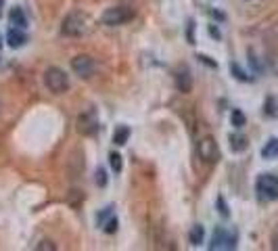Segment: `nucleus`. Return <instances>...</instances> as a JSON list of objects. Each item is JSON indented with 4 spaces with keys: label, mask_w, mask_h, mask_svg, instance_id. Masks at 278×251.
<instances>
[{
    "label": "nucleus",
    "mask_w": 278,
    "mask_h": 251,
    "mask_svg": "<svg viewBox=\"0 0 278 251\" xmlns=\"http://www.w3.org/2000/svg\"><path fill=\"white\" fill-rule=\"evenodd\" d=\"M61 32L69 38L82 36V34L88 32V17L82 11H71L69 15H65L63 23H61Z\"/></svg>",
    "instance_id": "nucleus-1"
},
{
    "label": "nucleus",
    "mask_w": 278,
    "mask_h": 251,
    "mask_svg": "<svg viewBox=\"0 0 278 251\" xmlns=\"http://www.w3.org/2000/svg\"><path fill=\"white\" fill-rule=\"evenodd\" d=\"M44 82L51 92L54 94H63L65 90L69 88V80H67V73L59 67H48L44 72Z\"/></svg>",
    "instance_id": "nucleus-2"
},
{
    "label": "nucleus",
    "mask_w": 278,
    "mask_h": 251,
    "mask_svg": "<svg viewBox=\"0 0 278 251\" xmlns=\"http://www.w3.org/2000/svg\"><path fill=\"white\" fill-rule=\"evenodd\" d=\"M134 17V9L132 6H111V9H107L105 13H103L101 21L105 25H122V23H128V21Z\"/></svg>",
    "instance_id": "nucleus-3"
},
{
    "label": "nucleus",
    "mask_w": 278,
    "mask_h": 251,
    "mask_svg": "<svg viewBox=\"0 0 278 251\" xmlns=\"http://www.w3.org/2000/svg\"><path fill=\"white\" fill-rule=\"evenodd\" d=\"M257 193L266 201H276L278 199V176H274V174H261L257 178Z\"/></svg>",
    "instance_id": "nucleus-4"
},
{
    "label": "nucleus",
    "mask_w": 278,
    "mask_h": 251,
    "mask_svg": "<svg viewBox=\"0 0 278 251\" xmlns=\"http://www.w3.org/2000/svg\"><path fill=\"white\" fill-rule=\"evenodd\" d=\"M236 247V234L230 233L226 228H218L211 236V243H209V249L211 251H228V249H234Z\"/></svg>",
    "instance_id": "nucleus-5"
},
{
    "label": "nucleus",
    "mask_w": 278,
    "mask_h": 251,
    "mask_svg": "<svg viewBox=\"0 0 278 251\" xmlns=\"http://www.w3.org/2000/svg\"><path fill=\"white\" fill-rule=\"evenodd\" d=\"M71 69L75 75H80V78H90V75L94 73V59L88 57V54H78L73 61H71Z\"/></svg>",
    "instance_id": "nucleus-6"
},
{
    "label": "nucleus",
    "mask_w": 278,
    "mask_h": 251,
    "mask_svg": "<svg viewBox=\"0 0 278 251\" xmlns=\"http://www.w3.org/2000/svg\"><path fill=\"white\" fill-rule=\"evenodd\" d=\"M199 157L203 161H215L218 159V143L211 136H205L199 141Z\"/></svg>",
    "instance_id": "nucleus-7"
},
{
    "label": "nucleus",
    "mask_w": 278,
    "mask_h": 251,
    "mask_svg": "<svg viewBox=\"0 0 278 251\" xmlns=\"http://www.w3.org/2000/svg\"><path fill=\"white\" fill-rule=\"evenodd\" d=\"M99 130V120H96L94 111H88V113H82L78 117V132L80 134H94Z\"/></svg>",
    "instance_id": "nucleus-8"
},
{
    "label": "nucleus",
    "mask_w": 278,
    "mask_h": 251,
    "mask_svg": "<svg viewBox=\"0 0 278 251\" xmlns=\"http://www.w3.org/2000/svg\"><path fill=\"white\" fill-rule=\"evenodd\" d=\"M176 88L180 92H191L192 90V75L186 67H180L176 72Z\"/></svg>",
    "instance_id": "nucleus-9"
},
{
    "label": "nucleus",
    "mask_w": 278,
    "mask_h": 251,
    "mask_svg": "<svg viewBox=\"0 0 278 251\" xmlns=\"http://www.w3.org/2000/svg\"><path fill=\"white\" fill-rule=\"evenodd\" d=\"M6 42H9L11 48H21L27 42V36L23 34V30H19V27H11L9 34H6Z\"/></svg>",
    "instance_id": "nucleus-10"
},
{
    "label": "nucleus",
    "mask_w": 278,
    "mask_h": 251,
    "mask_svg": "<svg viewBox=\"0 0 278 251\" xmlns=\"http://www.w3.org/2000/svg\"><path fill=\"white\" fill-rule=\"evenodd\" d=\"M9 21H11V25L19 27V30H25L27 27V17H25L21 6H13L11 13H9Z\"/></svg>",
    "instance_id": "nucleus-11"
},
{
    "label": "nucleus",
    "mask_w": 278,
    "mask_h": 251,
    "mask_svg": "<svg viewBox=\"0 0 278 251\" xmlns=\"http://www.w3.org/2000/svg\"><path fill=\"white\" fill-rule=\"evenodd\" d=\"M261 157H263V159H274V157H278V138L268 141V144L261 149Z\"/></svg>",
    "instance_id": "nucleus-12"
},
{
    "label": "nucleus",
    "mask_w": 278,
    "mask_h": 251,
    "mask_svg": "<svg viewBox=\"0 0 278 251\" xmlns=\"http://www.w3.org/2000/svg\"><path fill=\"white\" fill-rule=\"evenodd\" d=\"M128 138H130V128H126V126H122V128H117L113 132V143L117 146H123L128 143Z\"/></svg>",
    "instance_id": "nucleus-13"
},
{
    "label": "nucleus",
    "mask_w": 278,
    "mask_h": 251,
    "mask_svg": "<svg viewBox=\"0 0 278 251\" xmlns=\"http://www.w3.org/2000/svg\"><path fill=\"white\" fill-rule=\"evenodd\" d=\"M230 149H232L234 153L245 151V149H247V138L243 136V134H232V136H230Z\"/></svg>",
    "instance_id": "nucleus-14"
},
{
    "label": "nucleus",
    "mask_w": 278,
    "mask_h": 251,
    "mask_svg": "<svg viewBox=\"0 0 278 251\" xmlns=\"http://www.w3.org/2000/svg\"><path fill=\"white\" fill-rule=\"evenodd\" d=\"M203 234H205V230H203V226H201V224L192 226L191 234H189V241H191V245H199V243H203Z\"/></svg>",
    "instance_id": "nucleus-15"
},
{
    "label": "nucleus",
    "mask_w": 278,
    "mask_h": 251,
    "mask_svg": "<svg viewBox=\"0 0 278 251\" xmlns=\"http://www.w3.org/2000/svg\"><path fill=\"white\" fill-rule=\"evenodd\" d=\"M82 201H84V193L75 191V188H73V191L67 195V203L71 205L73 209H75V207H80V205H82Z\"/></svg>",
    "instance_id": "nucleus-16"
},
{
    "label": "nucleus",
    "mask_w": 278,
    "mask_h": 251,
    "mask_svg": "<svg viewBox=\"0 0 278 251\" xmlns=\"http://www.w3.org/2000/svg\"><path fill=\"white\" fill-rule=\"evenodd\" d=\"M230 122H232L234 128H243V126L247 124V117H245V113H243L241 109H234L232 115H230Z\"/></svg>",
    "instance_id": "nucleus-17"
},
{
    "label": "nucleus",
    "mask_w": 278,
    "mask_h": 251,
    "mask_svg": "<svg viewBox=\"0 0 278 251\" xmlns=\"http://www.w3.org/2000/svg\"><path fill=\"white\" fill-rule=\"evenodd\" d=\"M109 163H111V167H113V172L120 174V172H122V167H123V163H122V155H120V153H111V155H109Z\"/></svg>",
    "instance_id": "nucleus-18"
},
{
    "label": "nucleus",
    "mask_w": 278,
    "mask_h": 251,
    "mask_svg": "<svg viewBox=\"0 0 278 251\" xmlns=\"http://www.w3.org/2000/svg\"><path fill=\"white\" fill-rule=\"evenodd\" d=\"M230 72L234 73V78H236V80H241V82H249V80H251V78H249V75H247L245 72H243V69H241L239 65H236V63H230Z\"/></svg>",
    "instance_id": "nucleus-19"
},
{
    "label": "nucleus",
    "mask_w": 278,
    "mask_h": 251,
    "mask_svg": "<svg viewBox=\"0 0 278 251\" xmlns=\"http://www.w3.org/2000/svg\"><path fill=\"white\" fill-rule=\"evenodd\" d=\"M36 249H38V251H54V249H57V245H54L52 241L44 239V241H40V243H38Z\"/></svg>",
    "instance_id": "nucleus-20"
},
{
    "label": "nucleus",
    "mask_w": 278,
    "mask_h": 251,
    "mask_svg": "<svg viewBox=\"0 0 278 251\" xmlns=\"http://www.w3.org/2000/svg\"><path fill=\"white\" fill-rule=\"evenodd\" d=\"M218 209H220V214L224 215V218H228V215H230V212H228V205H226L224 197H218Z\"/></svg>",
    "instance_id": "nucleus-21"
},
{
    "label": "nucleus",
    "mask_w": 278,
    "mask_h": 251,
    "mask_svg": "<svg viewBox=\"0 0 278 251\" xmlns=\"http://www.w3.org/2000/svg\"><path fill=\"white\" fill-rule=\"evenodd\" d=\"M96 184L99 186L107 184V174H105V170H101V167H99V172H96Z\"/></svg>",
    "instance_id": "nucleus-22"
},
{
    "label": "nucleus",
    "mask_w": 278,
    "mask_h": 251,
    "mask_svg": "<svg viewBox=\"0 0 278 251\" xmlns=\"http://www.w3.org/2000/svg\"><path fill=\"white\" fill-rule=\"evenodd\" d=\"M115 230H117V218H111L109 222H107V226H105V233H115Z\"/></svg>",
    "instance_id": "nucleus-23"
},
{
    "label": "nucleus",
    "mask_w": 278,
    "mask_h": 251,
    "mask_svg": "<svg viewBox=\"0 0 278 251\" xmlns=\"http://www.w3.org/2000/svg\"><path fill=\"white\" fill-rule=\"evenodd\" d=\"M272 249L278 251V226L274 228V233H272Z\"/></svg>",
    "instance_id": "nucleus-24"
},
{
    "label": "nucleus",
    "mask_w": 278,
    "mask_h": 251,
    "mask_svg": "<svg viewBox=\"0 0 278 251\" xmlns=\"http://www.w3.org/2000/svg\"><path fill=\"white\" fill-rule=\"evenodd\" d=\"M209 34H211V36H213L215 40H220V38H222V34L218 32V27H213V25H209Z\"/></svg>",
    "instance_id": "nucleus-25"
},
{
    "label": "nucleus",
    "mask_w": 278,
    "mask_h": 251,
    "mask_svg": "<svg viewBox=\"0 0 278 251\" xmlns=\"http://www.w3.org/2000/svg\"><path fill=\"white\" fill-rule=\"evenodd\" d=\"M2 9H4V0H0V15H2Z\"/></svg>",
    "instance_id": "nucleus-26"
},
{
    "label": "nucleus",
    "mask_w": 278,
    "mask_h": 251,
    "mask_svg": "<svg viewBox=\"0 0 278 251\" xmlns=\"http://www.w3.org/2000/svg\"><path fill=\"white\" fill-rule=\"evenodd\" d=\"M0 46H2V38H0Z\"/></svg>",
    "instance_id": "nucleus-27"
}]
</instances>
